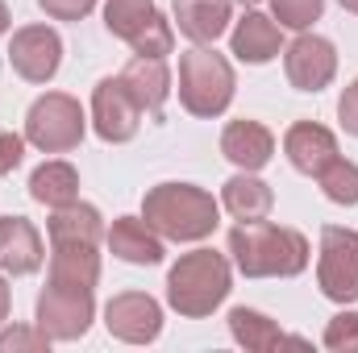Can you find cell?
Here are the masks:
<instances>
[{
  "label": "cell",
  "instance_id": "f1b7e54d",
  "mask_svg": "<svg viewBox=\"0 0 358 353\" xmlns=\"http://www.w3.org/2000/svg\"><path fill=\"white\" fill-rule=\"evenodd\" d=\"M38 350H50V337H46L38 324H34V329L13 324V329L0 333V353H38Z\"/></svg>",
  "mask_w": 358,
  "mask_h": 353
},
{
  "label": "cell",
  "instance_id": "2e32d148",
  "mask_svg": "<svg viewBox=\"0 0 358 353\" xmlns=\"http://www.w3.org/2000/svg\"><path fill=\"white\" fill-rule=\"evenodd\" d=\"M229 46H234V54L242 63L263 67V63H271L283 50V25H275V17H263V13L246 8V17L229 33Z\"/></svg>",
  "mask_w": 358,
  "mask_h": 353
},
{
  "label": "cell",
  "instance_id": "52a82bcc",
  "mask_svg": "<svg viewBox=\"0 0 358 353\" xmlns=\"http://www.w3.org/2000/svg\"><path fill=\"white\" fill-rule=\"evenodd\" d=\"M96 320V299L92 291L80 287H59L46 283V291L34 303V324L50 337V341H80Z\"/></svg>",
  "mask_w": 358,
  "mask_h": 353
},
{
  "label": "cell",
  "instance_id": "6da1fadb",
  "mask_svg": "<svg viewBox=\"0 0 358 353\" xmlns=\"http://www.w3.org/2000/svg\"><path fill=\"white\" fill-rule=\"evenodd\" d=\"M229 254L246 278H296L313 258L304 233L271 220H238L229 229Z\"/></svg>",
  "mask_w": 358,
  "mask_h": 353
},
{
  "label": "cell",
  "instance_id": "d6986e66",
  "mask_svg": "<svg viewBox=\"0 0 358 353\" xmlns=\"http://www.w3.org/2000/svg\"><path fill=\"white\" fill-rule=\"evenodd\" d=\"M221 208L234 220H267L271 208H275V191L255 171H238L221 187Z\"/></svg>",
  "mask_w": 358,
  "mask_h": 353
},
{
  "label": "cell",
  "instance_id": "5b68a950",
  "mask_svg": "<svg viewBox=\"0 0 358 353\" xmlns=\"http://www.w3.org/2000/svg\"><path fill=\"white\" fill-rule=\"evenodd\" d=\"M84 129H88V117H84L80 100L67 96V91H46L25 112V142L38 146L42 154L76 150L84 142Z\"/></svg>",
  "mask_w": 358,
  "mask_h": 353
},
{
  "label": "cell",
  "instance_id": "836d02e7",
  "mask_svg": "<svg viewBox=\"0 0 358 353\" xmlns=\"http://www.w3.org/2000/svg\"><path fill=\"white\" fill-rule=\"evenodd\" d=\"M8 21H13V17H8V4H4V0H0V33H4V29H8Z\"/></svg>",
  "mask_w": 358,
  "mask_h": 353
},
{
  "label": "cell",
  "instance_id": "44dd1931",
  "mask_svg": "<svg viewBox=\"0 0 358 353\" xmlns=\"http://www.w3.org/2000/svg\"><path fill=\"white\" fill-rule=\"evenodd\" d=\"M46 237H50V241H84V246H100V237H104V220H100V212H96L92 204L71 200V204H63V208L50 212V220H46Z\"/></svg>",
  "mask_w": 358,
  "mask_h": 353
},
{
  "label": "cell",
  "instance_id": "4fadbf2b",
  "mask_svg": "<svg viewBox=\"0 0 358 353\" xmlns=\"http://www.w3.org/2000/svg\"><path fill=\"white\" fill-rule=\"evenodd\" d=\"M221 154L238 167V171H263L275 158V133L263 121H229L221 129Z\"/></svg>",
  "mask_w": 358,
  "mask_h": 353
},
{
  "label": "cell",
  "instance_id": "f546056e",
  "mask_svg": "<svg viewBox=\"0 0 358 353\" xmlns=\"http://www.w3.org/2000/svg\"><path fill=\"white\" fill-rule=\"evenodd\" d=\"M38 8L55 21H80L96 8V0H38Z\"/></svg>",
  "mask_w": 358,
  "mask_h": 353
},
{
  "label": "cell",
  "instance_id": "4dcf8cb0",
  "mask_svg": "<svg viewBox=\"0 0 358 353\" xmlns=\"http://www.w3.org/2000/svg\"><path fill=\"white\" fill-rule=\"evenodd\" d=\"M25 158V137L17 133H0V175H13Z\"/></svg>",
  "mask_w": 358,
  "mask_h": 353
},
{
  "label": "cell",
  "instance_id": "9c48e42d",
  "mask_svg": "<svg viewBox=\"0 0 358 353\" xmlns=\"http://www.w3.org/2000/svg\"><path fill=\"white\" fill-rule=\"evenodd\" d=\"M104 329L125 345H150L163 333V308L146 291H121L104 303Z\"/></svg>",
  "mask_w": 358,
  "mask_h": 353
},
{
  "label": "cell",
  "instance_id": "e575fe53",
  "mask_svg": "<svg viewBox=\"0 0 358 353\" xmlns=\"http://www.w3.org/2000/svg\"><path fill=\"white\" fill-rule=\"evenodd\" d=\"M338 4H342L346 13H358V0H338Z\"/></svg>",
  "mask_w": 358,
  "mask_h": 353
},
{
  "label": "cell",
  "instance_id": "7402d4cb",
  "mask_svg": "<svg viewBox=\"0 0 358 353\" xmlns=\"http://www.w3.org/2000/svg\"><path fill=\"white\" fill-rule=\"evenodd\" d=\"M29 195L46 208H63V204L80 200V171L71 163H42L29 175Z\"/></svg>",
  "mask_w": 358,
  "mask_h": 353
},
{
  "label": "cell",
  "instance_id": "277c9868",
  "mask_svg": "<svg viewBox=\"0 0 358 353\" xmlns=\"http://www.w3.org/2000/svg\"><path fill=\"white\" fill-rule=\"evenodd\" d=\"M234 67L225 54L196 46L179 54V104L192 117H221L234 104Z\"/></svg>",
  "mask_w": 358,
  "mask_h": 353
},
{
  "label": "cell",
  "instance_id": "4316f807",
  "mask_svg": "<svg viewBox=\"0 0 358 353\" xmlns=\"http://www.w3.org/2000/svg\"><path fill=\"white\" fill-rule=\"evenodd\" d=\"M271 8H275V21L283 29H300L304 33L313 21H321L325 0H271Z\"/></svg>",
  "mask_w": 358,
  "mask_h": 353
},
{
  "label": "cell",
  "instance_id": "3957f363",
  "mask_svg": "<svg viewBox=\"0 0 358 353\" xmlns=\"http://www.w3.org/2000/svg\"><path fill=\"white\" fill-rule=\"evenodd\" d=\"M229 291H234V270L229 258L217 250H192L167 270V303L187 320L213 316Z\"/></svg>",
  "mask_w": 358,
  "mask_h": 353
},
{
  "label": "cell",
  "instance_id": "9a60e30c",
  "mask_svg": "<svg viewBox=\"0 0 358 353\" xmlns=\"http://www.w3.org/2000/svg\"><path fill=\"white\" fill-rule=\"evenodd\" d=\"M113 258L129 266H159L163 262V237L142 220V216H117L113 229L104 233Z\"/></svg>",
  "mask_w": 358,
  "mask_h": 353
},
{
  "label": "cell",
  "instance_id": "8992f818",
  "mask_svg": "<svg viewBox=\"0 0 358 353\" xmlns=\"http://www.w3.org/2000/svg\"><path fill=\"white\" fill-rule=\"evenodd\" d=\"M317 287L334 303L358 299V233L342 225L321 229V258H317Z\"/></svg>",
  "mask_w": 358,
  "mask_h": 353
},
{
  "label": "cell",
  "instance_id": "e0dca14e",
  "mask_svg": "<svg viewBox=\"0 0 358 353\" xmlns=\"http://www.w3.org/2000/svg\"><path fill=\"white\" fill-rule=\"evenodd\" d=\"M176 25L179 33L196 46H213L225 29H229V13H234V0H176Z\"/></svg>",
  "mask_w": 358,
  "mask_h": 353
},
{
  "label": "cell",
  "instance_id": "7a4b0ae2",
  "mask_svg": "<svg viewBox=\"0 0 358 353\" xmlns=\"http://www.w3.org/2000/svg\"><path fill=\"white\" fill-rule=\"evenodd\" d=\"M142 220L163 241H204L221 225V204L196 183H159L142 200Z\"/></svg>",
  "mask_w": 358,
  "mask_h": 353
},
{
  "label": "cell",
  "instance_id": "d590c367",
  "mask_svg": "<svg viewBox=\"0 0 358 353\" xmlns=\"http://www.w3.org/2000/svg\"><path fill=\"white\" fill-rule=\"evenodd\" d=\"M238 4H246V8H255V4H259V0H238Z\"/></svg>",
  "mask_w": 358,
  "mask_h": 353
},
{
  "label": "cell",
  "instance_id": "1f68e13d",
  "mask_svg": "<svg viewBox=\"0 0 358 353\" xmlns=\"http://www.w3.org/2000/svg\"><path fill=\"white\" fill-rule=\"evenodd\" d=\"M338 121H342L346 133H355L358 137V80L342 91V100H338Z\"/></svg>",
  "mask_w": 358,
  "mask_h": 353
},
{
  "label": "cell",
  "instance_id": "ffe728a7",
  "mask_svg": "<svg viewBox=\"0 0 358 353\" xmlns=\"http://www.w3.org/2000/svg\"><path fill=\"white\" fill-rule=\"evenodd\" d=\"M121 80H125V88L134 91V100H138L142 112H150V117L163 112V104H167V96H171L167 59H142V54H138V59L121 71Z\"/></svg>",
  "mask_w": 358,
  "mask_h": 353
},
{
  "label": "cell",
  "instance_id": "484cf974",
  "mask_svg": "<svg viewBox=\"0 0 358 353\" xmlns=\"http://www.w3.org/2000/svg\"><path fill=\"white\" fill-rule=\"evenodd\" d=\"M129 46H134V54H142V59H167V54L176 50V29H171V21H167L163 13H155V17L146 21V29H142Z\"/></svg>",
  "mask_w": 358,
  "mask_h": 353
},
{
  "label": "cell",
  "instance_id": "5bb4252c",
  "mask_svg": "<svg viewBox=\"0 0 358 353\" xmlns=\"http://www.w3.org/2000/svg\"><path fill=\"white\" fill-rule=\"evenodd\" d=\"M46 262L42 233L25 216H0V270L4 274H34Z\"/></svg>",
  "mask_w": 358,
  "mask_h": 353
},
{
  "label": "cell",
  "instance_id": "d4e9b609",
  "mask_svg": "<svg viewBox=\"0 0 358 353\" xmlns=\"http://www.w3.org/2000/svg\"><path fill=\"white\" fill-rule=\"evenodd\" d=\"M321 191H325V200H334V204H342V208H355L358 204V167L355 163H346V158H334L321 175Z\"/></svg>",
  "mask_w": 358,
  "mask_h": 353
},
{
  "label": "cell",
  "instance_id": "cb8c5ba5",
  "mask_svg": "<svg viewBox=\"0 0 358 353\" xmlns=\"http://www.w3.org/2000/svg\"><path fill=\"white\" fill-rule=\"evenodd\" d=\"M155 13H159L155 0H108L104 4V29L121 42H134Z\"/></svg>",
  "mask_w": 358,
  "mask_h": 353
},
{
  "label": "cell",
  "instance_id": "d6a6232c",
  "mask_svg": "<svg viewBox=\"0 0 358 353\" xmlns=\"http://www.w3.org/2000/svg\"><path fill=\"white\" fill-rule=\"evenodd\" d=\"M8 303H13V295H8V283H4V274H0V324L8 320Z\"/></svg>",
  "mask_w": 358,
  "mask_h": 353
},
{
  "label": "cell",
  "instance_id": "30bf717a",
  "mask_svg": "<svg viewBox=\"0 0 358 353\" xmlns=\"http://www.w3.org/2000/svg\"><path fill=\"white\" fill-rule=\"evenodd\" d=\"M92 125L104 142L121 146V142H134L138 125H142V108L134 100V91L125 88L121 75H108L92 88Z\"/></svg>",
  "mask_w": 358,
  "mask_h": 353
},
{
  "label": "cell",
  "instance_id": "ba28073f",
  "mask_svg": "<svg viewBox=\"0 0 358 353\" xmlns=\"http://www.w3.org/2000/svg\"><path fill=\"white\" fill-rule=\"evenodd\" d=\"M8 63L25 84H50L63 67V38L50 25H21L8 42Z\"/></svg>",
  "mask_w": 358,
  "mask_h": 353
},
{
  "label": "cell",
  "instance_id": "ac0fdd59",
  "mask_svg": "<svg viewBox=\"0 0 358 353\" xmlns=\"http://www.w3.org/2000/svg\"><path fill=\"white\" fill-rule=\"evenodd\" d=\"M46 283L92 291L100 283V254H96V246H84V241H50V278Z\"/></svg>",
  "mask_w": 358,
  "mask_h": 353
},
{
  "label": "cell",
  "instance_id": "8fae6325",
  "mask_svg": "<svg viewBox=\"0 0 358 353\" xmlns=\"http://www.w3.org/2000/svg\"><path fill=\"white\" fill-rule=\"evenodd\" d=\"M283 71H287V84L296 91H321V88H329L334 75H338V50H334L329 38L304 29L283 50Z\"/></svg>",
  "mask_w": 358,
  "mask_h": 353
},
{
  "label": "cell",
  "instance_id": "83f0119b",
  "mask_svg": "<svg viewBox=\"0 0 358 353\" xmlns=\"http://www.w3.org/2000/svg\"><path fill=\"white\" fill-rule=\"evenodd\" d=\"M325 350L358 353V312H338V316L325 324Z\"/></svg>",
  "mask_w": 358,
  "mask_h": 353
},
{
  "label": "cell",
  "instance_id": "603a6c76",
  "mask_svg": "<svg viewBox=\"0 0 358 353\" xmlns=\"http://www.w3.org/2000/svg\"><path fill=\"white\" fill-rule=\"evenodd\" d=\"M229 337L250 353H271L283 345V329L255 308H234L229 312Z\"/></svg>",
  "mask_w": 358,
  "mask_h": 353
},
{
  "label": "cell",
  "instance_id": "7c38bea8",
  "mask_svg": "<svg viewBox=\"0 0 358 353\" xmlns=\"http://www.w3.org/2000/svg\"><path fill=\"white\" fill-rule=\"evenodd\" d=\"M283 154L300 175H321L338 158V137L317 121H296L283 133Z\"/></svg>",
  "mask_w": 358,
  "mask_h": 353
}]
</instances>
